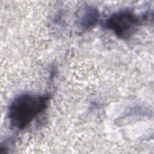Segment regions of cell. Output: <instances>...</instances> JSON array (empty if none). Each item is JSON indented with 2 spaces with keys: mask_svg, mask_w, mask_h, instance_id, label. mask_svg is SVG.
<instances>
[{
  "mask_svg": "<svg viewBox=\"0 0 154 154\" xmlns=\"http://www.w3.org/2000/svg\"><path fill=\"white\" fill-rule=\"evenodd\" d=\"M141 19L134 13L122 10L111 14L104 23V27L111 31L119 38H130L137 31Z\"/></svg>",
  "mask_w": 154,
  "mask_h": 154,
  "instance_id": "cell-2",
  "label": "cell"
},
{
  "mask_svg": "<svg viewBox=\"0 0 154 154\" xmlns=\"http://www.w3.org/2000/svg\"><path fill=\"white\" fill-rule=\"evenodd\" d=\"M48 94H21L11 102L8 108L10 125L17 129H23L48 108Z\"/></svg>",
  "mask_w": 154,
  "mask_h": 154,
  "instance_id": "cell-1",
  "label": "cell"
},
{
  "mask_svg": "<svg viewBox=\"0 0 154 154\" xmlns=\"http://www.w3.org/2000/svg\"><path fill=\"white\" fill-rule=\"evenodd\" d=\"M99 11L94 7H88L79 19V26L82 30H88L93 28L98 22Z\"/></svg>",
  "mask_w": 154,
  "mask_h": 154,
  "instance_id": "cell-3",
  "label": "cell"
}]
</instances>
